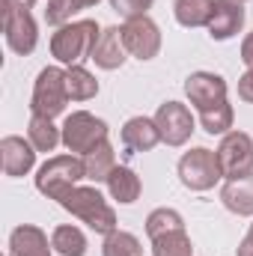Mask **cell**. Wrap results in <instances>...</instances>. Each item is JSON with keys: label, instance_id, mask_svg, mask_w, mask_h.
Instances as JSON below:
<instances>
[{"label": "cell", "instance_id": "2", "mask_svg": "<svg viewBox=\"0 0 253 256\" xmlns=\"http://www.w3.org/2000/svg\"><path fill=\"white\" fill-rule=\"evenodd\" d=\"M60 206H63L72 218H78L80 224H86V226H90L92 232H98V236H110L114 230H120V220H116L114 206L102 196L98 188H84V185H78V188H72V191L60 200Z\"/></svg>", "mask_w": 253, "mask_h": 256}, {"label": "cell", "instance_id": "21", "mask_svg": "<svg viewBox=\"0 0 253 256\" xmlns=\"http://www.w3.org/2000/svg\"><path fill=\"white\" fill-rule=\"evenodd\" d=\"M66 86H68V98L72 102H90V98L98 96V80L84 66H68L66 68Z\"/></svg>", "mask_w": 253, "mask_h": 256}, {"label": "cell", "instance_id": "17", "mask_svg": "<svg viewBox=\"0 0 253 256\" xmlns=\"http://www.w3.org/2000/svg\"><path fill=\"white\" fill-rule=\"evenodd\" d=\"M220 202L238 218H253V173L226 179L220 188Z\"/></svg>", "mask_w": 253, "mask_h": 256}, {"label": "cell", "instance_id": "22", "mask_svg": "<svg viewBox=\"0 0 253 256\" xmlns=\"http://www.w3.org/2000/svg\"><path fill=\"white\" fill-rule=\"evenodd\" d=\"M51 244L60 256H86V236L80 232V226L74 224H63V226H54L51 232Z\"/></svg>", "mask_w": 253, "mask_h": 256}, {"label": "cell", "instance_id": "34", "mask_svg": "<svg viewBox=\"0 0 253 256\" xmlns=\"http://www.w3.org/2000/svg\"><path fill=\"white\" fill-rule=\"evenodd\" d=\"M238 3H244V0H238Z\"/></svg>", "mask_w": 253, "mask_h": 256}, {"label": "cell", "instance_id": "9", "mask_svg": "<svg viewBox=\"0 0 253 256\" xmlns=\"http://www.w3.org/2000/svg\"><path fill=\"white\" fill-rule=\"evenodd\" d=\"M122 42H126V51L134 60L149 63L161 51V30L149 15H140V18H131L122 24Z\"/></svg>", "mask_w": 253, "mask_h": 256}, {"label": "cell", "instance_id": "15", "mask_svg": "<svg viewBox=\"0 0 253 256\" xmlns=\"http://www.w3.org/2000/svg\"><path fill=\"white\" fill-rule=\"evenodd\" d=\"M126 54L128 51H126V42H122V27H104L90 60L98 68H104V72H116L126 63Z\"/></svg>", "mask_w": 253, "mask_h": 256}, {"label": "cell", "instance_id": "7", "mask_svg": "<svg viewBox=\"0 0 253 256\" xmlns=\"http://www.w3.org/2000/svg\"><path fill=\"white\" fill-rule=\"evenodd\" d=\"M3 36L15 54H21V57L33 54L39 45V27H36V18L30 15V9L3 0Z\"/></svg>", "mask_w": 253, "mask_h": 256}, {"label": "cell", "instance_id": "23", "mask_svg": "<svg viewBox=\"0 0 253 256\" xmlns=\"http://www.w3.org/2000/svg\"><path fill=\"white\" fill-rule=\"evenodd\" d=\"M212 3L214 0H176L173 3V15L182 27H206L208 24V15H212Z\"/></svg>", "mask_w": 253, "mask_h": 256}, {"label": "cell", "instance_id": "31", "mask_svg": "<svg viewBox=\"0 0 253 256\" xmlns=\"http://www.w3.org/2000/svg\"><path fill=\"white\" fill-rule=\"evenodd\" d=\"M242 63L248 68H253V33H248L244 42H242Z\"/></svg>", "mask_w": 253, "mask_h": 256}, {"label": "cell", "instance_id": "13", "mask_svg": "<svg viewBox=\"0 0 253 256\" xmlns=\"http://www.w3.org/2000/svg\"><path fill=\"white\" fill-rule=\"evenodd\" d=\"M0 158H3V173L9 179H21L36 167V146L18 134H6L0 140Z\"/></svg>", "mask_w": 253, "mask_h": 256}, {"label": "cell", "instance_id": "33", "mask_svg": "<svg viewBox=\"0 0 253 256\" xmlns=\"http://www.w3.org/2000/svg\"><path fill=\"white\" fill-rule=\"evenodd\" d=\"M9 3H18V6H24V9H33V6H36V0H9Z\"/></svg>", "mask_w": 253, "mask_h": 256}, {"label": "cell", "instance_id": "18", "mask_svg": "<svg viewBox=\"0 0 253 256\" xmlns=\"http://www.w3.org/2000/svg\"><path fill=\"white\" fill-rule=\"evenodd\" d=\"M108 194L120 202V206H131V202H137L140 200V191H143V182H140V176L131 170V167H114V173L108 176Z\"/></svg>", "mask_w": 253, "mask_h": 256}, {"label": "cell", "instance_id": "29", "mask_svg": "<svg viewBox=\"0 0 253 256\" xmlns=\"http://www.w3.org/2000/svg\"><path fill=\"white\" fill-rule=\"evenodd\" d=\"M108 3H110V9H114L116 15H122L126 21H131V18L149 15V9H152L155 0H108Z\"/></svg>", "mask_w": 253, "mask_h": 256}, {"label": "cell", "instance_id": "19", "mask_svg": "<svg viewBox=\"0 0 253 256\" xmlns=\"http://www.w3.org/2000/svg\"><path fill=\"white\" fill-rule=\"evenodd\" d=\"M27 140L36 146V152H54L63 143V128L54 126V120L48 116H30L27 122Z\"/></svg>", "mask_w": 253, "mask_h": 256}, {"label": "cell", "instance_id": "11", "mask_svg": "<svg viewBox=\"0 0 253 256\" xmlns=\"http://www.w3.org/2000/svg\"><path fill=\"white\" fill-rule=\"evenodd\" d=\"M226 92H230L226 80L220 74H214V72H194V74H188V80H185V96H188L190 104L196 108V114L224 104L226 102Z\"/></svg>", "mask_w": 253, "mask_h": 256}, {"label": "cell", "instance_id": "16", "mask_svg": "<svg viewBox=\"0 0 253 256\" xmlns=\"http://www.w3.org/2000/svg\"><path fill=\"white\" fill-rule=\"evenodd\" d=\"M51 248L48 236L33 224H21L9 232V256H51Z\"/></svg>", "mask_w": 253, "mask_h": 256}, {"label": "cell", "instance_id": "4", "mask_svg": "<svg viewBox=\"0 0 253 256\" xmlns=\"http://www.w3.org/2000/svg\"><path fill=\"white\" fill-rule=\"evenodd\" d=\"M68 86H66V68L60 66H45L33 84V96H30V114L36 116H60L68 104Z\"/></svg>", "mask_w": 253, "mask_h": 256}, {"label": "cell", "instance_id": "6", "mask_svg": "<svg viewBox=\"0 0 253 256\" xmlns=\"http://www.w3.org/2000/svg\"><path fill=\"white\" fill-rule=\"evenodd\" d=\"M220 179H224V173H220L218 152H212L206 146H194L190 152L179 158V182L188 191H212Z\"/></svg>", "mask_w": 253, "mask_h": 256}, {"label": "cell", "instance_id": "27", "mask_svg": "<svg viewBox=\"0 0 253 256\" xmlns=\"http://www.w3.org/2000/svg\"><path fill=\"white\" fill-rule=\"evenodd\" d=\"M102 0H48V9H45V21L51 27H63L72 21V15H78L80 9H90Z\"/></svg>", "mask_w": 253, "mask_h": 256}, {"label": "cell", "instance_id": "14", "mask_svg": "<svg viewBox=\"0 0 253 256\" xmlns=\"http://www.w3.org/2000/svg\"><path fill=\"white\" fill-rule=\"evenodd\" d=\"M122 146H126L128 155H137V152H152L158 143H161V131L155 126V120L149 116H131L126 126H122Z\"/></svg>", "mask_w": 253, "mask_h": 256}, {"label": "cell", "instance_id": "30", "mask_svg": "<svg viewBox=\"0 0 253 256\" xmlns=\"http://www.w3.org/2000/svg\"><path fill=\"white\" fill-rule=\"evenodd\" d=\"M238 98L253 104V68H248L242 78H238Z\"/></svg>", "mask_w": 253, "mask_h": 256}, {"label": "cell", "instance_id": "5", "mask_svg": "<svg viewBox=\"0 0 253 256\" xmlns=\"http://www.w3.org/2000/svg\"><path fill=\"white\" fill-rule=\"evenodd\" d=\"M108 134H110L108 122L98 120L96 114H90V110H72L63 122V146L68 152H74V155L84 158L86 152H92L96 146H102L108 140Z\"/></svg>", "mask_w": 253, "mask_h": 256}, {"label": "cell", "instance_id": "20", "mask_svg": "<svg viewBox=\"0 0 253 256\" xmlns=\"http://www.w3.org/2000/svg\"><path fill=\"white\" fill-rule=\"evenodd\" d=\"M84 167H86V179L90 182H108V176L114 173V167H116V152H114V146H110V140H104L102 146H96L92 152H86L84 155Z\"/></svg>", "mask_w": 253, "mask_h": 256}, {"label": "cell", "instance_id": "1", "mask_svg": "<svg viewBox=\"0 0 253 256\" xmlns=\"http://www.w3.org/2000/svg\"><path fill=\"white\" fill-rule=\"evenodd\" d=\"M104 27H98L96 18H80V21H68L63 27L54 30L51 36V57L60 66H80L84 60L92 57V48L98 42Z\"/></svg>", "mask_w": 253, "mask_h": 256}, {"label": "cell", "instance_id": "26", "mask_svg": "<svg viewBox=\"0 0 253 256\" xmlns=\"http://www.w3.org/2000/svg\"><path fill=\"white\" fill-rule=\"evenodd\" d=\"M152 256H194V244L185 230L152 238Z\"/></svg>", "mask_w": 253, "mask_h": 256}, {"label": "cell", "instance_id": "32", "mask_svg": "<svg viewBox=\"0 0 253 256\" xmlns=\"http://www.w3.org/2000/svg\"><path fill=\"white\" fill-rule=\"evenodd\" d=\"M236 256H253V224H250V230H248V236L242 238V244H238Z\"/></svg>", "mask_w": 253, "mask_h": 256}, {"label": "cell", "instance_id": "8", "mask_svg": "<svg viewBox=\"0 0 253 256\" xmlns=\"http://www.w3.org/2000/svg\"><path fill=\"white\" fill-rule=\"evenodd\" d=\"M220 161L224 179H238L253 173V137L248 131H230L220 137V146L214 149Z\"/></svg>", "mask_w": 253, "mask_h": 256}, {"label": "cell", "instance_id": "24", "mask_svg": "<svg viewBox=\"0 0 253 256\" xmlns=\"http://www.w3.org/2000/svg\"><path fill=\"white\" fill-rule=\"evenodd\" d=\"M232 122H236V110H232L230 102H224V104L208 108V110L200 114V126H202L206 134H212V137H224V134H230Z\"/></svg>", "mask_w": 253, "mask_h": 256}, {"label": "cell", "instance_id": "28", "mask_svg": "<svg viewBox=\"0 0 253 256\" xmlns=\"http://www.w3.org/2000/svg\"><path fill=\"white\" fill-rule=\"evenodd\" d=\"M102 256H143V248L137 236H131L126 230H114L110 236H104Z\"/></svg>", "mask_w": 253, "mask_h": 256}, {"label": "cell", "instance_id": "25", "mask_svg": "<svg viewBox=\"0 0 253 256\" xmlns=\"http://www.w3.org/2000/svg\"><path fill=\"white\" fill-rule=\"evenodd\" d=\"M176 230H185V218L176 208L161 206V208L149 212V218H146V236L149 238H158V236H167V232H176Z\"/></svg>", "mask_w": 253, "mask_h": 256}, {"label": "cell", "instance_id": "3", "mask_svg": "<svg viewBox=\"0 0 253 256\" xmlns=\"http://www.w3.org/2000/svg\"><path fill=\"white\" fill-rule=\"evenodd\" d=\"M86 179V167H84V158L68 152V155H54L48 158L39 173H36V191L45 194L48 200H63L72 188H78V182Z\"/></svg>", "mask_w": 253, "mask_h": 256}, {"label": "cell", "instance_id": "12", "mask_svg": "<svg viewBox=\"0 0 253 256\" xmlns=\"http://www.w3.org/2000/svg\"><path fill=\"white\" fill-rule=\"evenodd\" d=\"M244 27V6L238 0H214L212 3V15H208V36L214 42H226L232 36H238Z\"/></svg>", "mask_w": 253, "mask_h": 256}, {"label": "cell", "instance_id": "10", "mask_svg": "<svg viewBox=\"0 0 253 256\" xmlns=\"http://www.w3.org/2000/svg\"><path fill=\"white\" fill-rule=\"evenodd\" d=\"M152 120L161 131V143H167V146H185L194 134V126H196L190 108L182 102H164Z\"/></svg>", "mask_w": 253, "mask_h": 256}]
</instances>
